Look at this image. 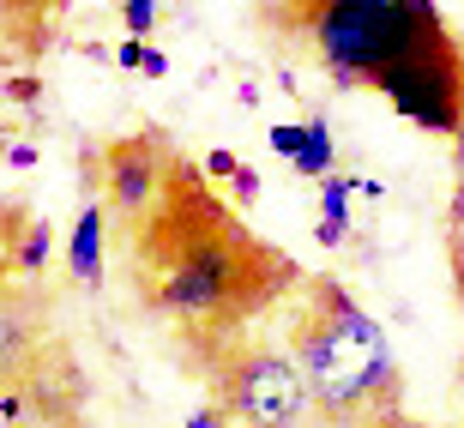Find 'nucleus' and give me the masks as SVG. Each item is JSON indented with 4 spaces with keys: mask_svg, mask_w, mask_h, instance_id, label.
Wrapping results in <instances>:
<instances>
[{
    "mask_svg": "<svg viewBox=\"0 0 464 428\" xmlns=\"http://www.w3.org/2000/svg\"><path fill=\"white\" fill-rule=\"evenodd\" d=\"M31 229V211L18 206V199H0V284L18 277V241Z\"/></svg>",
    "mask_w": 464,
    "mask_h": 428,
    "instance_id": "obj_13",
    "label": "nucleus"
},
{
    "mask_svg": "<svg viewBox=\"0 0 464 428\" xmlns=\"http://www.w3.org/2000/svg\"><path fill=\"white\" fill-rule=\"evenodd\" d=\"M139 73H145V79H169V54H163V49H145V67H139Z\"/></svg>",
    "mask_w": 464,
    "mask_h": 428,
    "instance_id": "obj_18",
    "label": "nucleus"
},
{
    "mask_svg": "<svg viewBox=\"0 0 464 428\" xmlns=\"http://www.w3.org/2000/svg\"><path fill=\"white\" fill-rule=\"evenodd\" d=\"M121 254L145 314L175 326V350L188 368L254 332L259 314L290 302L308 277L284 248L259 241L188 157H175L151 211L121 236Z\"/></svg>",
    "mask_w": 464,
    "mask_h": 428,
    "instance_id": "obj_1",
    "label": "nucleus"
},
{
    "mask_svg": "<svg viewBox=\"0 0 464 428\" xmlns=\"http://www.w3.org/2000/svg\"><path fill=\"white\" fill-rule=\"evenodd\" d=\"M350 193H368V181H356V175H326L320 181V218H314L320 248H344L350 241Z\"/></svg>",
    "mask_w": 464,
    "mask_h": 428,
    "instance_id": "obj_9",
    "label": "nucleus"
},
{
    "mask_svg": "<svg viewBox=\"0 0 464 428\" xmlns=\"http://www.w3.org/2000/svg\"><path fill=\"white\" fill-rule=\"evenodd\" d=\"M314 393L326 428H398V362L380 320L338 277H302L290 296V344H284Z\"/></svg>",
    "mask_w": 464,
    "mask_h": 428,
    "instance_id": "obj_3",
    "label": "nucleus"
},
{
    "mask_svg": "<svg viewBox=\"0 0 464 428\" xmlns=\"http://www.w3.org/2000/svg\"><path fill=\"white\" fill-rule=\"evenodd\" d=\"M259 24L350 91H380L404 121L464 127V36L434 0H259Z\"/></svg>",
    "mask_w": 464,
    "mask_h": 428,
    "instance_id": "obj_2",
    "label": "nucleus"
},
{
    "mask_svg": "<svg viewBox=\"0 0 464 428\" xmlns=\"http://www.w3.org/2000/svg\"><path fill=\"white\" fill-rule=\"evenodd\" d=\"M206 181H211L218 193L229 188V199H236V206H254V199H259V175L247 170L236 151H211V157H206Z\"/></svg>",
    "mask_w": 464,
    "mask_h": 428,
    "instance_id": "obj_11",
    "label": "nucleus"
},
{
    "mask_svg": "<svg viewBox=\"0 0 464 428\" xmlns=\"http://www.w3.org/2000/svg\"><path fill=\"white\" fill-rule=\"evenodd\" d=\"M447 259H452V284L464 302V127H459V188H452V211H447Z\"/></svg>",
    "mask_w": 464,
    "mask_h": 428,
    "instance_id": "obj_12",
    "label": "nucleus"
},
{
    "mask_svg": "<svg viewBox=\"0 0 464 428\" xmlns=\"http://www.w3.org/2000/svg\"><path fill=\"white\" fill-rule=\"evenodd\" d=\"M145 49H151V43H133V36H121L115 61H121V67H127V73H133V67H145Z\"/></svg>",
    "mask_w": 464,
    "mask_h": 428,
    "instance_id": "obj_17",
    "label": "nucleus"
},
{
    "mask_svg": "<svg viewBox=\"0 0 464 428\" xmlns=\"http://www.w3.org/2000/svg\"><path fill=\"white\" fill-rule=\"evenodd\" d=\"M272 151L295 163V151H302V121H272Z\"/></svg>",
    "mask_w": 464,
    "mask_h": 428,
    "instance_id": "obj_16",
    "label": "nucleus"
},
{
    "mask_svg": "<svg viewBox=\"0 0 464 428\" xmlns=\"http://www.w3.org/2000/svg\"><path fill=\"white\" fill-rule=\"evenodd\" d=\"M175 145L157 127H145V133H121V139H109L103 151H97V175H91V188H97V199H103V211H109V236H127L145 211H151V199L163 193V181H169V170H175Z\"/></svg>",
    "mask_w": 464,
    "mask_h": 428,
    "instance_id": "obj_5",
    "label": "nucleus"
},
{
    "mask_svg": "<svg viewBox=\"0 0 464 428\" xmlns=\"http://www.w3.org/2000/svg\"><path fill=\"white\" fill-rule=\"evenodd\" d=\"M103 248H109V211H103V199L91 193L67 223V272L79 277L85 290H103Z\"/></svg>",
    "mask_w": 464,
    "mask_h": 428,
    "instance_id": "obj_7",
    "label": "nucleus"
},
{
    "mask_svg": "<svg viewBox=\"0 0 464 428\" xmlns=\"http://www.w3.org/2000/svg\"><path fill=\"white\" fill-rule=\"evenodd\" d=\"M193 374L206 380L211 411L224 416V428H320L308 380L290 350H277L272 338L241 332L224 350L193 362Z\"/></svg>",
    "mask_w": 464,
    "mask_h": 428,
    "instance_id": "obj_4",
    "label": "nucleus"
},
{
    "mask_svg": "<svg viewBox=\"0 0 464 428\" xmlns=\"http://www.w3.org/2000/svg\"><path fill=\"white\" fill-rule=\"evenodd\" d=\"M49 241H54V229H49L43 218H31V229H24V241H18V277H43Z\"/></svg>",
    "mask_w": 464,
    "mask_h": 428,
    "instance_id": "obj_14",
    "label": "nucleus"
},
{
    "mask_svg": "<svg viewBox=\"0 0 464 428\" xmlns=\"http://www.w3.org/2000/svg\"><path fill=\"white\" fill-rule=\"evenodd\" d=\"M61 13H67V0H0V36L13 49H43Z\"/></svg>",
    "mask_w": 464,
    "mask_h": 428,
    "instance_id": "obj_8",
    "label": "nucleus"
},
{
    "mask_svg": "<svg viewBox=\"0 0 464 428\" xmlns=\"http://www.w3.org/2000/svg\"><path fill=\"white\" fill-rule=\"evenodd\" d=\"M188 428H224V416L206 404V411H193V416H188Z\"/></svg>",
    "mask_w": 464,
    "mask_h": 428,
    "instance_id": "obj_19",
    "label": "nucleus"
},
{
    "mask_svg": "<svg viewBox=\"0 0 464 428\" xmlns=\"http://www.w3.org/2000/svg\"><path fill=\"white\" fill-rule=\"evenodd\" d=\"M115 13H121V31L133 36V43H145L157 31V0H115Z\"/></svg>",
    "mask_w": 464,
    "mask_h": 428,
    "instance_id": "obj_15",
    "label": "nucleus"
},
{
    "mask_svg": "<svg viewBox=\"0 0 464 428\" xmlns=\"http://www.w3.org/2000/svg\"><path fill=\"white\" fill-rule=\"evenodd\" d=\"M295 175H308V181H326L338 175V151H332V127L320 115L302 121V151H295Z\"/></svg>",
    "mask_w": 464,
    "mask_h": 428,
    "instance_id": "obj_10",
    "label": "nucleus"
},
{
    "mask_svg": "<svg viewBox=\"0 0 464 428\" xmlns=\"http://www.w3.org/2000/svg\"><path fill=\"white\" fill-rule=\"evenodd\" d=\"M49 326H54L49 290L0 284V386H18V380L36 368V356L54 344Z\"/></svg>",
    "mask_w": 464,
    "mask_h": 428,
    "instance_id": "obj_6",
    "label": "nucleus"
}]
</instances>
